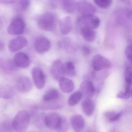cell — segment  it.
<instances>
[{
	"mask_svg": "<svg viewBox=\"0 0 132 132\" xmlns=\"http://www.w3.org/2000/svg\"><path fill=\"white\" fill-rule=\"evenodd\" d=\"M32 76L34 84L38 89L43 88L46 82V78L44 72L40 68L35 67L31 71Z\"/></svg>",
	"mask_w": 132,
	"mask_h": 132,
	"instance_id": "7",
	"label": "cell"
},
{
	"mask_svg": "<svg viewBox=\"0 0 132 132\" xmlns=\"http://www.w3.org/2000/svg\"><path fill=\"white\" fill-rule=\"evenodd\" d=\"M30 121L28 112L26 111H19L12 120V128L17 132H25L29 126Z\"/></svg>",
	"mask_w": 132,
	"mask_h": 132,
	"instance_id": "1",
	"label": "cell"
},
{
	"mask_svg": "<svg viewBox=\"0 0 132 132\" xmlns=\"http://www.w3.org/2000/svg\"><path fill=\"white\" fill-rule=\"evenodd\" d=\"M34 47L37 52L43 54L50 50L51 43L48 38L41 36L36 39L34 43Z\"/></svg>",
	"mask_w": 132,
	"mask_h": 132,
	"instance_id": "10",
	"label": "cell"
},
{
	"mask_svg": "<svg viewBox=\"0 0 132 132\" xmlns=\"http://www.w3.org/2000/svg\"><path fill=\"white\" fill-rule=\"evenodd\" d=\"M119 22L125 26L128 29H132V12L131 10L123 9L118 12L117 14Z\"/></svg>",
	"mask_w": 132,
	"mask_h": 132,
	"instance_id": "11",
	"label": "cell"
},
{
	"mask_svg": "<svg viewBox=\"0 0 132 132\" xmlns=\"http://www.w3.org/2000/svg\"><path fill=\"white\" fill-rule=\"evenodd\" d=\"M96 5L102 9H107L110 7L112 3V0H93Z\"/></svg>",
	"mask_w": 132,
	"mask_h": 132,
	"instance_id": "29",
	"label": "cell"
},
{
	"mask_svg": "<svg viewBox=\"0 0 132 132\" xmlns=\"http://www.w3.org/2000/svg\"><path fill=\"white\" fill-rule=\"evenodd\" d=\"M15 87L20 92L26 93L31 90L32 85L29 78L25 76L19 77L16 80Z\"/></svg>",
	"mask_w": 132,
	"mask_h": 132,
	"instance_id": "12",
	"label": "cell"
},
{
	"mask_svg": "<svg viewBox=\"0 0 132 132\" xmlns=\"http://www.w3.org/2000/svg\"><path fill=\"white\" fill-rule=\"evenodd\" d=\"M13 62L17 67L27 68L30 65L31 61L28 55L24 53L18 52L16 53L13 59Z\"/></svg>",
	"mask_w": 132,
	"mask_h": 132,
	"instance_id": "14",
	"label": "cell"
},
{
	"mask_svg": "<svg viewBox=\"0 0 132 132\" xmlns=\"http://www.w3.org/2000/svg\"><path fill=\"white\" fill-rule=\"evenodd\" d=\"M80 91L83 96L86 98H90L94 94L95 88L92 83L90 81H83L80 85Z\"/></svg>",
	"mask_w": 132,
	"mask_h": 132,
	"instance_id": "15",
	"label": "cell"
},
{
	"mask_svg": "<svg viewBox=\"0 0 132 132\" xmlns=\"http://www.w3.org/2000/svg\"><path fill=\"white\" fill-rule=\"evenodd\" d=\"M130 63H131V65L132 66V62H130Z\"/></svg>",
	"mask_w": 132,
	"mask_h": 132,
	"instance_id": "40",
	"label": "cell"
},
{
	"mask_svg": "<svg viewBox=\"0 0 132 132\" xmlns=\"http://www.w3.org/2000/svg\"><path fill=\"white\" fill-rule=\"evenodd\" d=\"M59 81L60 88L64 93H71L74 89V84L71 80L63 77Z\"/></svg>",
	"mask_w": 132,
	"mask_h": 132,
	"instance_id": "17",
	"label": "cell"
},
{
	"mask_svg": "<svg viewBox=\"0 0 132 132\" xmlns=\"http://www.w3.org/2000/svg\"><path fill=\"white\" fill-rule=\"evenodd\" d=\"M3 26H4V22L2 19L0 18V31L3 28Z\"/></svg>",
	"mask_w": 132,
	"mask_h": 132,
	"instance_id": "36",
	"label": "cell"
},
{
	"mask_svg": "<svg viewBox=\"0 0 132 132\" xmlns=\"http://www.w3.org/2000/svg\"><path fill=\"white\" fill-rule=\"evenodd\" d=\"M122 115V112L117 113L115 112L109 111L105 112L104 116L108 121L113 122L118 121L121 118Z\"/></svg>",
	"mask_w": 132,
	"mask_h": 132,
	"instance_id": "26",
	"label": "cell"
},
{
	"mask_svg": "<svg viewBox=\"0 0 132 132\" xmlns=\"http://www.w3.org/2000/svg\"><path fill=\"white\" fill-rule=\"evenodd\" d=\"M82 52L85 55L88 56L90 53L91 50L87 46H84L82 48Z\"/></svg>",
	"mask_w": 132,
	"mask_h": 132,
	"instance_id": "34",
	"label": "cell"
},
{
	"mask_svg": "<svg viewBox=\"0 0 132 132\" xmlns=\"http://www.w3.org/2000/svg\"><path fill=\"white\" fill-rule=\"evenodd\" d=\"M92 65L93 69L96 71L110 68L112 66L111 62L107 58L101 55H96L92 60Z\"/></svg>",
	"mask_w": 132,
	"mask_h": 132,
	"instance_id": "5",
	"label": "cell"
},
{
	"mask_svg": "<svg viewBox=\"0 0 132 132\" xmlns=\"http://www.w3.org/2000/svg\"><path fill=\"white\" fill-rule=\"evenodd\" d=\"M131 10V12H132V10Z\"/></svg>",
	"mask_w": 132,
	"mask_h": 132,
	"instance_id": "41",
	"label": "cell"
},
{
	"mask_svg": "<svg viewBox=\"0 0 132 132\" xmlns=\"http://www.w3.org/2000/svg\"><path fill=\"white\" fill-rule=\"evenodd\" d=\"M75 0H62L61 4L63 10L68 14H72L76 9Z\"/></svg>",
	"mask_w": 132,
	"mask_h": 132,
	"instance_id": "22",
	"label": "cell"
},
{
	"mask_svg": "<svg viewBox=\"0 0 132 132\" xmlns=\"http://www.w3.org/2000/svg\"><path fill=\"white\" fill-rule=\"evenodd\" d=\"M2 2H5V3H11L13 2L14 0H1Z\"/></svg>",
	"mask_w": 132,
	"mask_h": 132,
	"instance_id": "37",
	"label": "cell"
},
{
	"mask_svg": "<svg viewBox=\"0 0 132 132\" xmlns=\"http://www.w3.org/2000/svg\"><path fill=\"white\" fill-rule=\"evenodd\" d=\"M131 97H132V89L131 90Z\"/></svg>",
	"mask_w": 132,
	"mask_h": 132,
	"instance_id": "39",
	"label": "cell"
},
{
	"mask_svg": "<svg viewBox=\"0 0 132 132\" xmlns=\"http://www.w3.org/2000/svg\"><path fill=\"white\" fill-rule=\"evenodd\" d=\"M99 19L94 15H82L78 19L77 23L80 28L88 27L95 29L100 25Z\"/></svg>",
	"mask_w": 132,
	"mask_h": 132,
	"instance_id": "3",
	"label": "cell"
},
{
	"mask_svg": "<svg viewBox=\"0 0 132 132\" xmlns=\"http://www.w3.org/2000/svg\"><path fill=\"white\" fill-rule=\"evenodd\" d=\"M131 85L127 84L125 87V92H120L117 95V97L121 99H128L130 97L131 95Z\"/></svg>",
	"mask_w": 132,
	"mask_h": 132,
	"instance_id": "27",
	"label": "cell"
},
{
	"mask_svg": "<svg viewBox=\"0 0 132 132\" xmlns=\"http://www.w3.org/2000/svg\"><path fill=\"white\" fill-rule=\"evenodd\" d=\"M63 63L60 60H56L53 63L51 68L50 73L53 78L56 80H59L64 77Z\"/></svg>",
	"mask_w": 132,
	"mask_h": 132,
	"instance_id": "13",
	"label": "cell"
},
{
	"mask_svg": "<svg viewBox=\"0 0 132 132\" xmlns=\"http://www.w3.org/2000/svg\"><path fill=\"white\" fill-rule=\"evenodd\" d=\"M95 104L90 98H86L82 102V108L84 113L88 116H91L94 112Z\"/></svg>",
	"mask_w": 132,
	"mask_h": 132,
	"instance_id": "20",
	"label": "cell"
},
{
	"mask_svg": "<svg viewBox=\"0 0 132 132\" xmlns=\"http://www.w3.org/2000/svg\"><path fill=\"white\" fill-rule=\"evenodd\" d=\"M76 9L81 15H94L96 11L94 5L87 0H79L77 2Z\"/></svg>",
	"mask_w": 132,
	"mask_h": 132,
	"instance_id": "6",
	"label": "cell"
},
{
	"mask_svg": "<svg viewBox=\"0 0 132 132\" xmlns=\"http://www.w3.org/2000/svg\"><path fill=\"white\" fill-rule=\"evenodd\" d=\"M60 29L61 33L66 35L70 33L72 28V21L70 16L63 18L60 22Z\"/></svg>",
	"mask_w": 132,
	"mask_h": 132,
	"instance_id": "18",
	"label": "cell"
},
{
	"mask_svg": "<svg viewBox=\"0 0 132 132\" xmlns=\"http://www.w3.org/2000/svg\"><path fill=\"white\" fill-rule=\"evenodd\" d=\"M56 18L55 15L51 12H46L42 14L38 18V26L44 31H51L55 29L56 26Z\"/></svg>",
	"mask_w": 132,
	"mask_h": 132,
	"instance_id": "2",
	"label": "cell"
},
{
	"mask_svg": "<svg viewBox=\"0 0 132 132\" xmlns=\"http://www.w3.org/2000/svg\"><path fill=\"white\" fill-rule=\"evenodd\" d=\"M19 3L20 9L23 11H26L30 4L29 0H19Z\"/></svg>",
	"mask_w": 132,
	"mask_h": 132,
	"instance_id": "31",
	"label": "cell"
},
{
	"mask_svg": "<svg viewBox=\"0 0 132 132\" xmlns=\"http://www.w3.org/2000/svg\"><path fill=\"white\" fill-rule=\"evenodd\" d=\"M83 95L80 91H77L74 92L69 97L68 100V104L69 106H74L81 100Z\"/></svg>",
	"mask_w": 132,
	"mask_h": 132,
	"instance_id": "25",
	"label": "cell"
},
{
	"mask_svg": "<svg viewBox=\"0 0 132 132\" xmlns=\"http://www.w3.org/2000/svg\"><path fill=\"white\" fill-rule=\"evenodd\" d=\"M60 97L59 92L56 89L49 90L43 97V100L46 102H50L56 101Z\"/></svg>",
	"mask_w": 132,
	"mask_h": 132,
	"instance_id": "23",
	"label": "cell"
},
{
	"mask_svg": "<svg viewBox=\"0 0 132 132\" xmlns=\"http://www.w3.org/2000/svg\"><path fill=\"white\" fill-rule=\"evenodd\" d=\"M71 125L75 131L78 132L83 130L85 126V122L83 117L80 115L76 114L71 117Z\"/></svg>",
	"mask_w": 132,
	"mask_h": 132,
	"instance_id": "16",
	"label": "cell"
},
{
	"mask_svg": "<svg viewBox=\"0 0 132 132\" xmlns=\"http://www.w3.org/2000/svg\"><path fill=\"white\" fill-rule=\"evenodd\" d=\"M69 124L68 120L66 117L62 116L60 125L57 131L60 132H66L68 130Z\"/></svg>",
	"mask_w": 132,
	"mask_h": 132,
	"instance_id": "30",
	"label": "cell"
},
{
	"mask_svg": "<svg viewBox=\"0 0 132 132\" xmlns=\"http://www.w3.org/2000/svg\"><path fill=\"white\" fill-rule=\"evenodd\" d=\"M63 44V45L64 46V47L66 50L67 51L70 50H72V48L73 49L75 48L74 46H73V45H75L73 43L71 42L70 39H64Z\"/></svg>",
	"mask_w": 132,
	"mask_h": 132,
	"instance_id": "32",
	"label": "cell"
},
{
	"mask_svg": "<svg viewBox=\"0 0 132 132\" xmlns=\"http://www.w3.org/2000/svg\"><path fill=\"white\" fill-rule=\"evenodd\" d=\"M62 117L56 113H51L47 115L44 119L45 125L49 129L58 130L60 125Z\"/></svg>",
	"mask_w": 132,
	"mask_h": 132,
	"instance_id": "8",
	"label": "cell"
},
{
	"mask_svg": "<svg viewBox=\"0 0 132 132\" xmlns=\"http://www.w3.org/2000/svg\"><path fill=\"white\" fill-rule=\"evenodd\" d=\"M28 43L26 38L19 36L11 40L9 43L8 47L11 52L14 53L25 47Z\"/></svg>",
	"mask_w": 132,
	"mask_h": 132,
	"instance_id": "9",
	"label": "cell"
},
{
	"mask_svg": "<svg viewBox=\"0 0 132 132\" xmlns=\"http://www.w3.org/2000/svg\"><path fill=\"white\" fill-rule=\"evenodd\" d=\"M123 2L126 3H128L131 1V0H121Z\"/></svg>",
	"mask_w": 132,
	"mask_h": 132,
	"instance_id": "38",
	"label": "cell"
},
{
	"mask_svg": "<svg viewBox=\"0 0 132 132\" xmlns=\"http://www.w3.org/2000/svg\"><path fill=\"white\" fill-rule=\"evenodd\" d=\"M125 55L130 62H132V45L127 46L125 50Z\"/></svg>",
	"mask_w": 132,
	"mask_h": 132,
	"instance_id": "33",
	"label": "cell"
},
{
	"mask_svg": "<svg viewBox=\"0 0 132 132\" xmlns=\"http://www.w3.org/2000/svg\"><path fill=\"white\" fill-rule=\"evenodd\" d=\"M80 33L84 39L87 42H92L95 39L96 33L94 29L88 27L80 28Z\"/></svg>",
	"mask_w": 132,
	"mask_h": 132,
	"instance_id": "19",
	"label": "cell"
},
{
	"mask_svg": "<svg viewBox=\"0 0 132 132\" xmlns=\"http://www.w3.org/2000/svg\"><path fill=\"white\" fill-rule=\"evenodd\" d=\"M125 80L127 84L132 85V66H127L125 70Z\"/></svg>",
	"mask_w": 132,
	"mask_h": 132,
	"instance_id": "28",
	"label": "cell"
},
{
	"mask_svg": "<svg viewBox=\"0 0 132 132\" xmlns=\"http://www.w3.org/2000/svg\"><path fill=\"white\" fill-rule=\"evenodd\" d=\"M63 72L65 75L70 77H74L76 74V69L74 65L70 62H68L63 63Z\"/></svg>",
	"mask_w": 132,
	"mask_h": 132,
	"instance_id": "24",
	"label": "cell"
},
{
	"mask_svg": "<svg viewBox=\"0 0 132 132\" xmlns=\"http://www.w3.org/2000/svg\"><path fill=\"white\" fill-rule=\"evenodd\" d=\"M25 24L23 19L19 17H15L7 29L8 33L12 35H19L23 34Z\"/></svg>",
	"mask_w": 132,
	"mask_h": 132,
	"instance_id": "4",
	"label": "cell"
},
{
	"mask_svg": "<svg viewBox=\"0 0 132 132\" xmlns=\"http://www.w3.org/2000/svg\"><path fill=\"white\" fill-rule=\"evenodd\" d=\"M14 94V90L10 85H5L0 88V98L10 99L13 97Z\"/></svg>",
	"mask_w": 132,
	"mask_h": 132,
	"instance_id": "21",
	"label": "cell"
},
{
	"mask_svg": "<svg viewBox=\"0 0 132 132\" xmlns=\"http://www.w3.org/2000/svg\"><path fill=\"white\" fill-rule=\"evenodd\" d=\"M5 47L4 43V42L0 40V51H2Z\"/></svg>",
	"mask_w": 132,
	"mask_h": 132,
	"instance_id": "35",
	"label": "cell"
}]
</instances>
